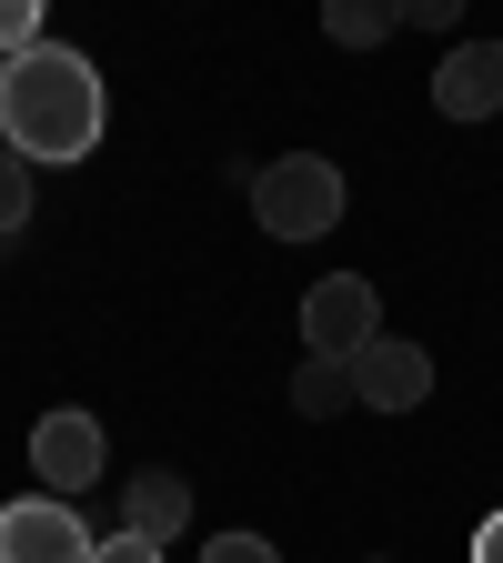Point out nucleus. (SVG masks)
<instances>
[{
	"instance_id": "obj_1",
	"label": "nucleus",
	"mask_w": 503,
	"mask_h": 563,
	"mask_svg": "<svg viewBox=\"0 0 503 563\" xmlns=\"http://www.w3.org/2000/svg\"><path fill=\"white\" fill-rule=\"evenodd\" d=\"M111 131V91L70 41H31L0 60V152L21 162H91Z\"/></svg>"
},
{
	"instance_id": "obj_2",
	"label": "nucleus",
	"mask_w": 503,
	"mask_h": 563,
	"mask_svg": "<svg viewBox=\"0 0 503 563\" xmlns=\"http://www.w3.org/2000/svg\"><path fill=\"white\" fill-rule=\"evenodd\" d=\"M342 201H352V181H342V162H322V152H282V162H262V181H252V211H262L272 242H322V232L342 222Z\"/></svg>"
},
{
	"instance_id": "obj_3",
	"label": "nucleus",
	"mask_w": 503,
	"mask_h": 563,
	"mask_svg": "<svg viewBox=\"0 0 503 563\" xmlns=\"http://www.w3.org/2000/svg\"><path fill=\"white\" fill-rule=\"evenodd\" d=\"M383 332V292L363 272H332V282H313L303 292V352H322V363H352Z\"/></svg>"
},
{
	"instance_id": "obj_4",
	"label": "nucleus",
	"mask_w": 503,
	"mask_h": 563,
	"mask_svg": "<svg viewBox=\"0 0 503 563\" xmlns=\"http://www.w3.org/2000/svg\"><path fill=\"white\" fill-rule=\"evenodd\" d=\"M101 463H111V433H101V412H41L31 422V473L61 493V504H70V493H91L101 483Z\"/></svg>"
},
{
	"instance_id": "obj_5",
	"label": "nucleus",
	"mask_w": 503,
	"mask_h": 563,
	"mask_svg": "<svg viewBox=\"0 0 503 563\" xmlns=\"http://www.w3.org/2000/svg\"><path fill=\"white\" fill-rule=\"evenodd\" d=\"M91 523L81 504H61V493H31V504H0V563H91Z\"/></svg>"
},
{
	"instance_id": "obj_6",
	"label": "nucleus",
	"mask_w": 503,
	"mask_h": 563,
	"mask_svg": "<svg viewBox=\"0 0 503 563\" xmlns=\"http://www.w3.org/2000/svg\"><path fill=\"white\" fill-rule=\"evenodd\" d=\"M423 393H434V352H423V342L373 332L363 352H352V402H363V412H413Z\"/></svg>"
},
{
	"instance_id": "obj_7",
	"label": "nucleus",
	"mask_w": 503,
	"mask_h": 563,
	"mask_svg": "<svg viewBox=\"0 0 503 563\" xmlns=\"http://www.w3.org/2000/svg\"><path fill=\"white\" fill-rule=\"evenodd\" d=\"M434 111H444V121H493V111H503V41H453V51H444Z\"/></svg>"
},
{
	"instance_id": "obj_8",
	"label": "nucleus",
	"mask_w": 503,
	"mask_h": 563,
	"mask_svg": "<svg viewBox=\"0 0 503 563\" xmlns=\"http://www.w3.org/2000/svg\"><path fill=\"white\" fill-rule=\"evenodd\" d=\"M182 523H192V483H182V473H141V483H121V533L172 543Z\"/></svg>"
},
{
	"instance_id": "obj_9",
	"label": "nucleus",
	"mask_w": 503,
	"mask_h": 563,
	"mask_svg": "<svg viewBox=\"0 0 503 563\" xmlns=\"http://www.w3.org/2000/svg\"><path fill=\"white\" fill-rule=\"evenodd\" d=\"M393 31H403L393 0H332V11H322V41H332V51H373V41H393Z\"/></svg>"
},
{
	"instance_id": "obj_10",
	"label": "nucleus",
	"mask_w": 503,
	"mask_h": 563,
	"mask_svg": "<svg viewBox=\"0 0 503 563\" xmlns=\"http://www.w3.org/2000/svg\"><path fill=\"white\" fill-rule=\"evenodd\" d=\"M342 402H352V363H322V352H303V373H293V412L332 422Z\"/></svg>"
},
{
	"instance_id": "obj_11",
	"label": "nucleus",
	"mask_w": 503,
	"mask_h": 563,
	"mask_svg": "<svg viewBox=\"0 0 503 563\" xmlns=\"http://www.w3.org/2000/svg\"><path fill=\"white\" fill-rule=\"evenodd\" d=\"M21 222H31V162L0 152V232H21Z\"/></svg>"
},
{
	"instance_id": "obj_12",
	"label": "nucleus",
	"mask_w": 503,
	"mask_h": 563,
	"mask_svg": "<svg viewBox=\"0 0 503 563\" xmlns=\"http://www.w3.org/2000/svg\"><path fill=\"white\" fill-rule=\"evenodd\" d=\"M41 41V0H0V60Z\"/></svg>"
},
{
	"instance_id": "obj_13",
	"label": "nucleus",
	"mask_w": 503,
	"mask_h": 563,
	"mask_svg": "<svg viewBox=\"0 0 503 563\" xmlns=\"http://www.w3.org/2000/svg\"><path fill=\"white\" fill-rule=\"evenodd\" d=\"M201 563H282V553H272L262 533H211V543H201Z\"/></svg>"
},
{
	"instance_id": "obj_14",
	"label": "nucleus",
	"mask_w": 503,
	"mask_h": 563,
	"mask_svg": "<svg viewBox=\"0 0 503 563\" xmlns=\"http://www.w3.org/2000/svg\"><path fill=\"white\" fill-rule=\"evenodd\" d=\"M91 563H162V543H141V533H101Z\"/></svg>"
},
{
	"instance_id": "obj_15",
	"label": "nucleus",
	"mask_w": 503,
	"mask_h": 563,
	"mask_svg": "<svg viewBox=\"0 0 503 563\" xmlns=\"http://www.w3.org/2000/svg\"><path fill=\"white\" fill-rule=\"evenodd\" d=\"M473 563H503V514H483V523H473Z\"/></svg>"
}]
</instances>
